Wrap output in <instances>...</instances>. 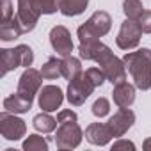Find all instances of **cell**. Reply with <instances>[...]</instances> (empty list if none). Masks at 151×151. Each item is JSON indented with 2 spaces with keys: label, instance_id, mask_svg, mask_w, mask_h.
I'll list each match as a JSON object with an SVG mask.
<instances>
[{
  "label": "cell",
  "instance_id": "cell-1",
  "mask_svg": "<svg viewBox=\"0 0 151 151\" xmlns=\"http://www.w3.org/2000/svg\"><path fill=\"white\" fill-rule=\"evenodd\" d=\"M124 66L133 77V82L139 89L147 91L151 87V50L142 48L124 55Z\"/></svg>",
  "mask_w": 151,
  "mask_h": 151
},
{
  "label": "cell",
  "instance_id": "cell-2",
  "mask_svg": "<svg viewBox=\"0 0 151 151\" xmlns=\"http://www.w3.org/2000/svg\"><path fill=\"white\" fill-rule=\"evenodd\" d=\"M34 62V53L32 48L27 45H20L16 48H4L0 50V77L6 75L20 66L29 68Z\"/></svg>",
  "mask_w": 151,
  "mask_h": 151
},
{
  "label": "cell",
  "instance_id": "cell-3",
  "mask_svg": "<svg viewBox=\"0 0 151 151\" xmlns=\"http://www.w3.org/2000/svg\"><path fill=\"white\" fill-rule=\"evenodd\" d=\"M110 16L109 13L105 11H96L89 20L87 23H84L80 29H78V37H80V43H89V41H96L98 37L105 36L109 30H110Z\"/></svg>",
  "mask_w": 151,
  "mask_h": 151
},
{
  "label": "cell",
  "instance_id": "cell-4",
  "mask_svg": "<svg viewBox=\"0 0 151 151\" xmlns=\"http://www.w3.org/2000/svg\"><path fill=\"white\" fill-rule=\"evenodd\" d=\"M96 89V84L89 78L87 73H82L80 77L69 82L68 86V101L71 105H82Z\"/></svg>",
  "mask_w": 151,
  "mask_h": 151
},
{
  "label": "cell",
  "instance_id": "cell-5",
  "mask_svg": "<svg viewBox=\"0 0 151 151\" xmlns=\"http://www.w3.org/2000/svg\"><path fill=\"white\" fill-rule=\"evenodd\" d=\"M82 140V130L77 124V121H69V123H60L57 128L55 142L57 147L60 149H73L77 147Z\"/></svg>",
  "mask_w": 151,
  "mask_h": 151
},
{
  "label": "cell",
  "instance_id": "cell-6",
  "mask_svg": "<svg viewBox=\"0 0 151 151\" xmlns=\"http://www.w3.org/2000/svg\"><path fill=\"white\" fill-rule=\"evenodd\" d=\"M27 132L25 121H22L20 117H16L13 112L4 110L0 114V133L7 140H20Z\"/></svg>",
  "mask_w": 151,
  "mask_h": 151
},
{
  "label": "cell",
  "instance_id": "cell-7",
  "mask_svg": "<svg viewBox=\"0 0 151 151\" xmlns=\"http://www.w3.org/2000/svg\"><path fill=\"white\" fill-rule=\"evenodd\" d=\"M41 80H43V75L41 71L34 69V68H27L23 71V75L20 77L18 82V94L23 96L25 100H34V96L37 94V91L41 89Z\"/></svg>",
  "mask_w": 151,
  "mask_h": 151
},
{
  "label": "cell",
  "instance_id": "cell-8",
  "mask_svg": "<svg viewBox=\"0 0 151 151\" xmlns=\"http://www.w3.org/2000/svg\"><path fill=\"white\" fill-rule=\"evenodd\" d=\"M140 36H142V29L139 25L137 20H130L126 18L119 29V34H117V46L123 48V50H132L139 45L140 41Z\"/></svg>",
  "mask_w": 151,
  "mask_h": 151
},
{
  "label": "cell",
  "instance_id": "cell-9",
  "mask_svg": "<svg viewBox=\"0 0 151 151\" xmlns=\"http://www.w3.org/2000/svg\"><path fill=\"white\" fill-rule=\"evenodd\" d=\"M41 14L43 13H41L36 0H18V14H16V18H18V22L23 27L25 32H30L36 27Z\"/></svg>",
  "mask_w": 151,
  "mask_h": 151
},
{
  "label": "cell",
  "instance_id": "cell-10",
  "mask_svg": "<svg viewBox=\"0 0 151 151\" xmlns=\"http://www.w3.org/2000/svg\"><path fill=\"white\" fill-rule=\"evenodd\" d=\"M50 43H52V48L60 55V57H68L71 55L73 52V41H71V34L66 27L62 25H57L52 29L50 32Z\"/></svg>",
  "mask_w": 151,
  "mask_h": 151
},
{
  "label": "cell",
  "instance_id": "cell-11",
  "mask_svg": "<svg viewBox=\"0 0 151 151\" xmlns=\"http://www.w3.org/2000/svg\"><path fill=\"white\" fill-rule=\"evenodd\" d=\"M64 96H62V91L60 87L57 86H45L41 91H39V107L45 110V112H53L60 107Z\"/></svg>",
  "mask_w": 151,
  "mask_h": 151
},
{
  "label": "cell",
  "instance_id": "cell-12",
  "mask_svg": "<svg viewBox=\"0 0 151 151\" xmlns=\"http://www.w3.org/2000/svg\"><path fill=\"white\" fill-rule=\"evenodd\" d=\"M133 121H135V114L130 109H121L116 116L110 117V121L107 124H109L114 137H123L128 132V128H132Z\"/></svg>",
  "mask_w": 151,
  "mask_h": 151
},
{
  "label": "cell",
  "instance_id": "cell-13",
  "mask_svg": "<svg viewBox=\"0 0 151 151\" xmlns=\"http://www.w3.org/2000/svg\"><path fill=\"white\" fill-rule=\"evenodd\" d=\"M112 96H114V103L119 109H130L132 103L135 101V87L128 82L116 84Z\"/></svg>",
  "mask_w": 151,
  "mask_h": 151
},
{
  "label": "cell",
  "instance_id": "cell-14",
  "mask_svg": "<svg viewBox=\"0 0 151 151\" xmlns=\"http://www.w3.org/2000/svg\"><path fill=\"white\" fill-rule=\"evenodd\" d=\"M112 137L114 135H112L109 124H103V123H93L86 130V139L91 144H96V146H105Z\"/></svg>",
  "mask_w": 151,
  "mask_h": 151
},
{
  "label": "cell",
  "instance_id": "cell-15",
  "mask_svg": "<svg viewBox=\"0 0 151 151\" xmlns=\"http://www.w3.org/2000/svg\"><path fill=\"white\" fill-rule=\"evenodd\" d=\"M32 107V101L30 100H25L23 96H20L18 93H13L11 96H7L4 100V109L7 112H13V114H23V112H29Z\"/></svg>",
  "mask_w": 151,
  "mask_h": 151
},
{
  "label": "cell",
  "instance_id": "cell-16",
  "mask_svg": "<svg viewBox=\"0 0 151 151\" xmlns=\"http://www.w3.org/2000/svg\"><path fill=\"white\" fill-rule=\"evenodd\" d=\"M22 34H25V30L20 25L18 18H14V16L9 22H2V25H0V39L2 41H13V39L20 37Z\"/></svg>",
  "mask_w": 151,
  "mask_h": 151
},
{
  "label": "cell",
  "instance_id": "cell-17",
  "mask_svg": "<svg viewBox=\"0 0 151 151\" xmlns=\"http://www.w3.org/2000/svg\"><path fill=\"white\" fill-rule=\"evenodd\" d=\"M60 66H62V77H64L66 80H69V82L75 80L77 77H80V75L84 73L80 60L75 59V57H71V55L64 57V59L60 60Z\"/></svg>",
  "mask_w": 151,
  "mask_h": 151
},
{
  "label": "cell",
  "instance_id": "cell-18",
  "mask_svg": "<svg viewBox=\"0 0 151 151\" xmlns=\"http://www.w3.org/2000/svg\"><path fill=\"white\" fill-rule=\"evenodd\" d=\"M89 0H60L59 9L64 16H78L86 11Z\"/></svg>",
  "mask_w": 151,
  "mask_h": 151
},
{
  "label": "cell",
  "instance_id": "cell-19",
  "mask_svg": "<svg viewBox=\"0 0 151 151\" xmlns=\"http://www.w3.org/2000/svg\"><path fill=\"white\" fill-rule=\"evenodd\" d=\"M32 124H34V128H36L37 132L50 133V132H53V130H55V126H57L59 123H57V119H53L48 112H43V114H37V116L34 117Z\"/></svg>",
  "mask_w": 151,
  "mask_h": 151
},
{
  "label": "cell",
  "instance_id": "cell-20",
  "mask_svg": "<svg viewBox=\"0 0 151 151\" xmlns=\"http://www.w3.org/2000/svg\"><path fill=\"white\" fill-rule=\"evenodd\" d=\"M41 75H43V78H46V80H55V78L62 77V66H60V60H59L57 57H50V59L46 60V64L43 66Z\"/></svg>",
  "mask_w": 151,
  "mask_h": 151
},
{
  "label": "cell",
  "instance_id": "cell-21",
  "mask_svg": "<svg viewBox=\"0 0 151 151\" xmlns=\"http://www.w3.org/2000/svg\"><path fill=\"white\" fill-rule=\"evenodd\" d=\"M123 11H124L126 18L139 20L142 16V13H144V7H142L140 0H124V2H123Z\"/></svg>",
  "mask_w": 151,
  "mask_h": 151
},
{
  "label": "cell",
  "instance_id": "cell-22",
  "mask_svg": "<svg viewBox=\"0 0 151 151\" xmlns=\"http://www.w3.org/2000/svg\"><path fill=\"white\" fill-rule=\"evenodd\" d=\"M23 149L25 151H46L48 142L39 135H29V139L23 142Z\"/></svg>",
  "mask_w": 151,
  "mask_h": 151
},
{
  "label": "cell",
  "instance_id": "cell-23",
  "mask_svg": "<svg viewBox=\"0 0 151 151\" xmlns=\"http://www.w3.org/2000/svg\"><path fill=\"white\" fill-rule=\"evenodd\" d=\"M109 110H110V103H109L107 98H100V100H96L94 105H93V114H94L96 117H105V116L109 114Z\"/></svg>",
  "mask_w": 151,
  "mask_h": 151
},
{
  "label": "cell",
  "instance_id": "cell-24",
  "mask_svg": "<svg viewBox=\"0 0 151 151\" xmlns=\"http://www.w3.org/2000/svg\"><path fill=\"white\" fill-rule=\"evenodd\" d=\"M39 9L43 14H52L59 9V4H60V0H36Z\"/></svg>",
  "mask_w": 151,
  "mask_h": 151
},
{
  "label": "cell",
  "instance_id": "cell-25",
  "mask_svg": "<svg viewBox=\"0 0 151 151\" xmlns=\"http://www.w3.org/2000/svg\"><path fill=\"white\" fill-rule=\"evenodd\" d=\"M137 22H139V25H140L142 32H146V34H149V32H151V11H144V13H142V16H140Z\"/></svg>",
  "mask_w": 151,
  "mask_h": 151
},
{
  "label": "cell",
  "instance_id": "cell-26",
  "mask_svg": "<svg viewBox=\"0 0 151 151\" xmlns=\"http://www.w3.org/2000/svg\"><path fill=\"white\" fill-rule=\"evenodd\" d=\"M13 18V2L2 0V22H9Z\"/></svg>",
  "mask_w": 151,
  "mask_h": 151
},
{
  "label": "cell",
  "instance_id": "cell-27",
  "mask_svg": "<svg viewBox=\"0 0 151 151\" xmlns=\"http://www.w3.org/2000/svg\"><path fill=\"white\" fill-rule=\"evenodd\" d=\"M69 121H77V114L73 110H60L57 116V123H69Z\"/></svg>",
  "mask_w": 151,
  "mask_h": 151
},
{
  "label": "cell",
  "instance_id": "cell-28",
  "mask_svg": "<svg viewBox=\"0 0 151 151\" xmlns=\"http://www.w3.org/2000/svg\"><path fill=\"white\" fill-rule=\"evenodd\" d=\"M121 147H130V149H135L133 142H130V140H119V142H116V144L112 146V149H121Z\"/></svg>",
  "mask_w": 151,
  "mask_h": 151
},
{
  "label": "cell",
  "instance_id": "cell-29",
  "mask_svg": "<svg viewBox=\"0 0 151 151\" xmlns=\"http://www.w3.org/2000/svg\"><path fill=\"white\" fill-rule=\"evenodd\" d=\"M144 149H151V139H147V140L144 142Z\"/></svg>",
  "mask_w": 151,
  "mask_h": 151
}]
</instances>
